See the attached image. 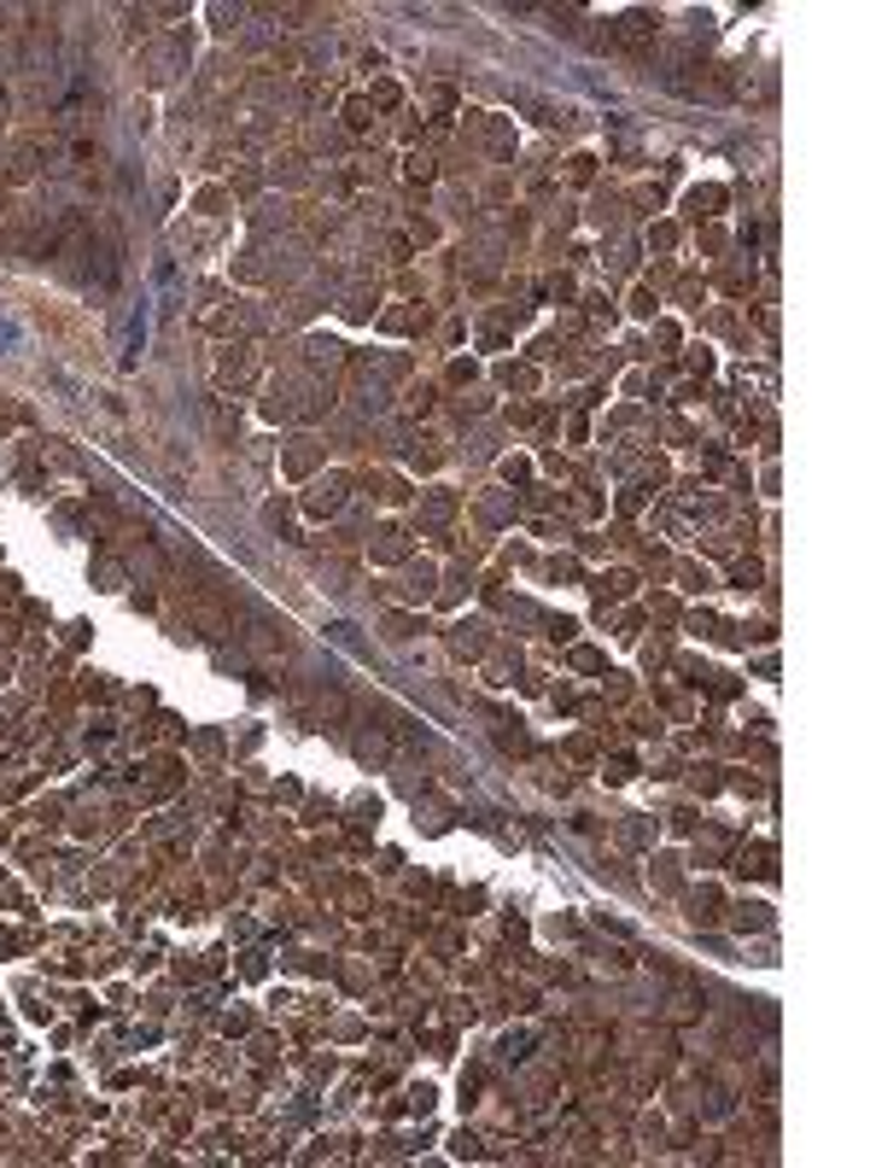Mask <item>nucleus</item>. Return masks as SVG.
I'll use <instances>...</instances> for the list:
<instances>
[{
	"label": "nucleus",
	"mask_w": 876,
	"mask_h": 1168,
	"mask_svg": "<svg viewBox=\"0 0 876 1168\" xmlns=\"http://www.w3.org/2000/svg\"><path fill=\"white\" fill-rule=\"evenodd\" d=\"M30 345V333H24V322L18 316H7V310H0V356H18Z\"/></svg>",
	"instance_id": "obj_1"
}]
</instances>
